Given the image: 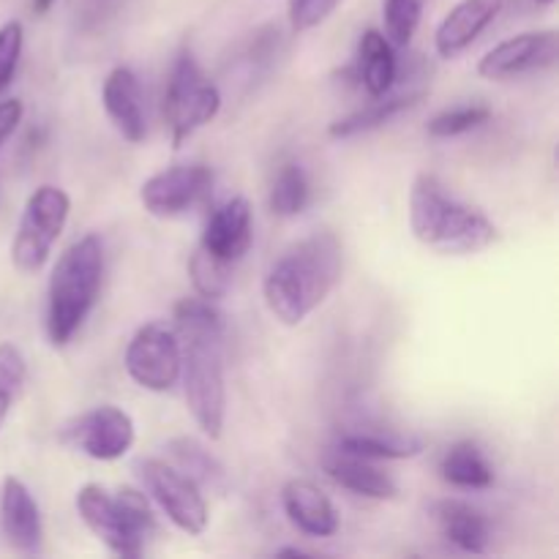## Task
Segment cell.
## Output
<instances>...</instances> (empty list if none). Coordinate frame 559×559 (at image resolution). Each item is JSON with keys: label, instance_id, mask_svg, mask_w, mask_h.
Listing matches in <instances>:
<instances>
[{"label": "cell", "instance_id": "obj_1", "mask_svg": "<svg viewBox=\"0 0 559 559\" xmlns=\"http://www.w3.org/2000/svg\"><path fill=\"white\" fill-rule=\"evenodd\" d=\"M175 333L180 338V382L197 429L222 440L227 418V380H224V317L213 300L183 298L175 306Z\"/></svg>", "mask_w": 559, "mask_h": 559}, {"label": "cell", "instance_id": "obj_2", "mask_svg": "<svg viewBox=\"0 0 559 559\" xmlns=\"http://www.w3.org/2000/svg\"><path fill=\"white\" fill-rule=\"evenodd\" d=\"M342 243L333 233H314L284 251L262 282L265 306L282 325L309 320L342 282Z\"/></svg>", "mask_w": 559, "mask_h": 559}, {"label": "cell", "instance_id": "obj_3", "mask_svg": "<svg viewBox=\"0 0 559 559\" xmlns=\"http://www.w3.org/2000/svg\"><path fill=\"white\" fill-rule=\"evenodd\" d=\"M409 229L418 243L451 257L478 254L500 238L486 213L453 200L429 173H420L409 189Z\"/></svg>", "mask_w": 559, "mask_h": 559}, {"label": "cell", "instance_id": "obj_4", "mask_svg": "<svg viewBox=\"0 0 559 559\" xmlns=\"http://www.w3.org/2000/svg\"><path fill=\"white\" fill-rule=\"evenodd\" d=\"M104 276V246L98 235H82L55 262L47 287V336L66 347L96 309Z\"/></svg>", "mask_w": 559, "mask_h": 559}, {"label": "cell", "instance_id": "obj_5", "mask_svg": "<svg viewBox=\"0 0 559 559\" xmlns=\"http://www.w3.org/2000/svg\"><path fill=\"white\" fill-rule=\"evenodd\" d=\"M74 506L82 524L118 557H140L156 533V516L145 495L134 489L107 491L98 484H87L76 491Z\"/></svg>", "mask_w": 559, "mask_h": 559}, {"label": "cell", "instance_id": "obj_6", "mask_svg": "<svg viewBox=\"0 0 559 559\" xmlns=\"http://www.w3.org/2000/svg\"><path fill=\"white\" fill-rule=\"evenodd\" d=\"M222 109V91L211 82L191 52H180L164 91V123L173 147L183 145Z\"/></svg>", "mask_w": 559, "mask_h": 559}, {"label": "cell", "instance_id": "obj_7", "mask_svg": "<svg viewBox=\"0 0 559 559\" xmlns=\"http://www.w3.org/2000/svg\"><path fill=\"white\" fill-rule=\"evenodd\" d=\"M71 197L60 186L44 183L27 197L11 240V265L25 276L41 271L69 224Z\"/></svg>", "mask_w": 559, "mask_h": 559}, {"label": "cell", "instance_id": "obj_8", "mask_svg": "<svg viewBox=\"0 0 559 559\" xmlns=\"http://www.w3.org/2000/svg\"><path fill=\"white\" fill-rule=\"evenodd\" d=\"M136 469H140V478L145 484L147 495L156 500L164 516L180 533L191 535V538L205 533L207 522H211V513H207V502L202 497V489L189 475H183L175 464L164 462V459H145V462L136 464Z\"/></svg>", "mask_w": 559, "mask_h": 559}, {"label": "cell", "instance_id": "obj_9", "mask_svg": "<svg viewBox=\"0 0 559 559\" xmlns=\"http://www.w3.org/2000/svg\"><path fill=\"white\" fill-rule=\"evenodd\" d=\"M126 374L151 393H167L180 382V338L173 328L162 322H147L131 336L123 355Z\"/></svg>", "mask_w": 559, "mask_h": 559}, {"label": "cell", "instance_id": "obj_10", "mask_svg": "<svg viewBox=\"0 0 559 559\" xmlns=\"http://www.w3.org/2000/svg\"><path fill=\"white\" fill-rule=\"evenodd\" d=\"M136 426L126 409L102 404L76 415L60 429V442L93 462H118L134 448Z\"/></svg>", "mask_w": 559, "mask_h": 559}, {"label": "cell", "instance_id": "obj_11", "mask_svg": "<svg viewBox=\"0 0 559 559\" xmlns=\"http://www.w3.org/2000/svg\"><path fill=\"white\" fill-rule=\"evenodd\" d=\"M213 173L202 164H178L140 186V202L153 218H183L211 194Z\"/></svg>", "mask_w": 559, "mask_h": 559}, {"label": "cell", "instance_id": "obj_12", "mask_svg": "<svg viewBox=\"0 0 559 559\" xmlns=\"http://www.w3.org/2000/svg\"><path fill=\"white\" fill-rule=\"evenodd\" d=\"M559 58L557 31H530L506 38L480 58L478 74L489 82H506L533 71L555 69Z\"/></svg>", "mask_w": 559, "mask_h": 559}, {"label": "cell", "instance_id": "obj_13", "mask_svg": "<svg viewBox=\"0 0 559 559\" xmlns=\"http://www.w3.org/2000/svg\"><path fill=\"white\" fill-rule=\"evenodd\" d=\"M254 240V213L246 197H233L211 213L200 246L207 254L238 265Z\"/></svg>", "mask_w": 559, "mask_h": 559}, {"label": "cell", "instance_id": "obj_14", "mask_svg": "<svg viewBox=\"0 0 559 559\" xmlns=\"http://www.w3.org/2000/svg\"><path fill=\"white\" fill-rule=\"evenodd\" d=\"M0 530L11 549L22 555H38L44 540V524L38 502L31 489L14 475H5L0 486Z\"/></svg>", "mask_w": 559, "mask_h": 559}, {"label": "cell", "instance_id": "obj_15", "mask_svg": "<svg viewBox=\"0 0 559 559\" xmlns=\"http://www.w3.org/2000/svg\"><path fill=\"white\" fill-rule=\"evenodd\" d=\"M102 104L109 123L131 145H140L147 136L145 107H142V87L129 66H118L107 74L102 87Z\"/></svg>", "mask_w": 559, "mask_h": 559}, {"label": "cell", "instance_id": "obj_16", "mask_svg": "<svg viewBox=\"0 0 559 559\" xmlns=\"http://www.w3.org/2000/svg\"><path fill=\"white\" fill-rule=\"evenodd\" d=\"M502 5H506V0H462V3L453 5L435 33L437 55L453 60L467 52L478 41L480 33L500 16Z\"/></svg>", "mask_w": 559, "mask_h": 559}, {"label": "cell", "instance_id": "obj_17", "mask_svg": "<svg viewBox=\"0 0 559 559\" xmlns=\"http://www.w3.org/2000/svg\"><path fill=\"white\" fill-rule=\"evenodd\" d=\"M282 508L289 524L309 538H331L338 533L336 506L311 480H287L282 489Z\"/></svg>", "mask_w": 559, "mask_h": 559}, {"label": "cell", "instance_id": "obj_18", "mask_svg": "<svg viewBox=\"0 0 559 559\" xmlns=\"http://www.w3.org/2000/svg\"><path fill=\"white\" fill-rule=\"evenodd\" d=\"M328 478L338 484L342 489L353 491V495L366 497V500H396L399 484L391 473L380 467L371 459L353 456V453L333 451L322 462Z\"/></svg>", "mask_w": 559, "mask_h": 559}, {"label": "cell", "instance_id": "obj_19", "mask_svg": "<svg viewBox=\"0 0 559 559\" xmlns=\"http://www.w3.org/2000/svg\"><path fill=\"white\" fill-rule=\"evenodd\" d=\"M336 451L371 459V462H399V459H413L424 453V440L409 431L364 426V429L344 431L336 442Z\"/></svg>", "mask_w": 559, "mask_h": 559}, {"label": "cell", "instance_id": "obj_20", "mask_svg": "<svg viewBox=\"0 0 559 559\" xmlns=\"http://www.w3.org/2000/svg\"><path fill=\"white\" fill-rule=\"evenodd\" d=\"M393 44L385 33L366 31L358 41V60H355V76L371 98L391 93L399 82V60Z\"/></svg>", "mask_w": 559, "mask_h": 559}, {"label": "cell", "instance_id": "obj_21", "mask_svg": "<svg viewBox=\"0 0 559 559\" xmlns=\"http://www.w3.org/2000/svg\"><path fill=\"white\" fill-rule=\"evenodd\" d=\"M435 522L440 527L442 538H448L467 555L489 551V522H486L478 508L467 506L462 500H440L435 506Z\"/></svg>", "mask_w": 559, "mask_h": 559}, {"label": "cell", "instance_id": "obj_22", "mask_svg": "<svg viewBox=\"0 0 559 559\" xmlns=\"http://www.w3.org/2000/svg\"><path fill=\"white\" fill-rule=\"evenodd\" d=\"M424 87L420 91H407V93H385V96L380 98H371L366 107L355 109V112L344 115V118L333 120L331 129H328V134L333 136V140H349V136H358V134H366V131H374L380 129V126H385L388 120H393L396 115H402L404 109L415 107V104L424 98Z\"/></svg>", "mask_w": 559, "mask_h": 559}, {"label": "cell", "instance_id": "obj_23", "mask_svg": "<svg viewBox=\"0 0 559 559\" xmlns=\"http://www.w3.org/2000/svg\"><path fill=\"white\" fill-rule=\"evenodd\" d=\"M440 475L445 484L464 491H484L495 486V467L484 456V451L469 440L448 448L445 456L440 459Z\"/></svg>", "mask_w": 559, "mask_h": 559}, {"label": "cell", "instance_id": "obj_24", "mask_svg": "<svg viewBox=\"0 0 559 559\" xmlns=\"http://www.w3.org/2000/svg\"><path fill=\"white\" fill-rule=\"evenodd\" d=\"M167 453L175 467L183 475H189L200 489L202 486H211V489L222 491L227 486V469H224V464L202 442H197L194 437H178V440L169 442Z\"/></svg>", "mask_w": 559, "mask_h": 559}, {"label": "cell", "instance_id": "obj_25", "mask_svg": "<svg viewBox=\"0 0 559 559\" xmlns=\"http://www.w3.org/2000/svg\"><path fill=\"white\" fill-rule=\"evenodd\" d=\"M311 200L309 175L300 164H284L271 186V211L278 218H295L306 211Z\"/></svg>", "mask_w": 559, "mask_h": 559}, {"label": "cell", "instance_id": "obj_26", "mask_svg": "<svg viewBox=\"0 0 559 559\" xmlns=\"http://www.w3.org/2000/svg\"><path fill=\"white\" fill-rule=\"evenodd\" d=\"M233 267L229 262L207 254L202 246H197L189 260V278L194 284V293L205 300H222L233 287Z\"/></svg>", "mask_w": 559, "mask_h": 559}, {"label": "cell", "instance_id": "obj_27", "mask_svg": "<svg viewBox=\"0 0 559 559\" xmlns=\"http://www.w3.org/2000/svg\"><path fill=\"white\" fill-rule=\"evenodd\" d=\"M426 0H385L382 20H385V38L393 47H409L424 20Z\"/></svg>", "mask_w": 559, "mask_h": 559}, {"label": "cell", "instance_id": "obj_28", "mask_svg": "<svg viewBox=\"0 0 559 559\" xmlns=\"http://www.w3.org/2000/svg\"><path fill=\"white\" fill-rule=\"evenodd\" d=\"M491 120V109L484 104H469V107L445 109V112L435 115L429 120V134L435 140H451V136H462L467 131L480 129Z\"/></svg>", "mask_w": 559, "mask_h": 559}, {"label": "cell", "instance_id": "obj_29", "mask_svg": "<svg viewBox=\"0 0 559 559\" xmlns=\"http://www.w3.org/2000/svg\"><path fill=\"white\" fill-rule=\"evenodd\" d=\"M22 47H25L22 22L9 20L5 25H0V96H3L5 87L14 80L16 66H20L22 58Z\"/></svg>", "mask_w": 559, "mask_h": 559}, {"label": "cell", "instance_id": "obj_30", "mask_svg": "<svg viewBox=\"0 0 559 559\" xmlns=\"http://www.w3.org/2000/svg\"><path fill=\"white\" fill-rule=\"evenodd\" d=\"M338 3L342 0H289V25L298 33L314 31L338 9Z\"/></svg>", "mask_w": 559, "mask_h": 559}, {"label": "cell", "instance_id": "obj_31", "mask_svg": "<svg viewBox=\"0 0 559 559\" xmlns=\"http://www.w3.org/2000/svg\"><path fill=\"white\" fill-rule=\"evenodd\" d=\"M27 380V364L25 355L20 353V347H14L11 342L0 344V391L11 393V396H20V391L25 388Z\"/></svg>", "mask_w": 559, "mask_h": 559}, {"label": "cell", "instance_id": "obj_32", "mask_svg": "<svg viewBox=\"0 0 559 559\" xmlns=\"http://www.w3.org/2000/svg\"><path fill=\"white\" fill-rule=\"evenodd\" d=\"M22 115H25V107H22L20 98H5V102H0V151H3L9 136L16 131V126L22 123Z\"/></svg>", "mask_w": 559, "mask_h": 559}, {"label": "cell", "instance_id": "obj_33", "mask_svg": "<svg viewBox=\"0 0 559 559\" xmlns=\"http://www.w3.org/2000/svg\"><path fill=\"white\" fill-rule=\"evenodd\" d=\"M11 404H14V396H11V393H3V391H0V426H3V424H5V418H9Z\"/></svg>", "mask_w": 559, "mask_h": 559}, {"label": "cell", "instance_id": "obj_34", "mask_svg": "<svg viewBox=\"0 0 559 559\" xmlns=\"http://www.w3.org/2000/svg\"><path fill=\"white\" fill-rule=\"evenodd\" d=\"M55 5V0H33V14L44 16Z\"/></svg>", "mask_w": 559, "mask_h": 559}, {"label": "cell", "instance_id": "obj_35", "mask_svg": "<svg viewBox=\"0 0 559 559\" xmlns=\"http://www.w3.org/2000/svg\"><path fill=\"white\" fill-rule=\"evenodd\" d=\"M276 555L278 557H309V551H304V549H278Z\"/></svg>", "mask_w": 559, "mask_h": 559}, {"label": "cell", "instance_id": "obj_36", "mask_svg": "<svg viewBox=\"0 0 559 559\" xmlns=\"http://www.w3.org/2000/svg\"><path fill=\"white\" fill-rule=\"evenodd\" d=\"M535 3H538V5H551V3H555V0H535Z\"/></svg>", "mask_w": 559, "mask_h": 559}]
</instances>
